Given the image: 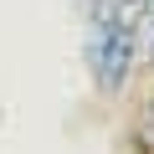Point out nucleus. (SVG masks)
<instances>
[{"label": "nucleus", "mask_w": 154, "mask_h": 154, "mask_svg": "<svg viewBox=\"0 0 154 154\" xmlns=\"http://www.w3.org/2000/svg\"><path fill=\"white\" fill-rule=\"evenodd\" d=\"M134 16L118 5V0H93V16H88V67H93V82L103 93H118L123 77L134 67Z\"/></svg>", "instance_id": "f257e3e1"}, {"label": "nucleus", "mask_w": 154, "mask_h": 154, "mask_svg": "<svg viewBox=\"0 0 154 154\" xmlns=\"http://www.w3.org/2000/svg\"><path fill=\"white\" fill-rule=\"evenodd\" d=\"M134 31H139V41H144V46L154 41V0H144V5H139V21H134Z\"/></svg>", "instance_id": "f03ea898"}, {"label": "nucleus", "mask_w": 154, "mask_h": 154, "mask_svg": "<svg viewBox=\"0 0 154 154\" xmlns=\"http://www.w3.org/2000/svg\"><path fill=\"white\" fill-rule=\"evenodd\" d=\"M118 5H123V11L134 16V21H139V5H144V0H118Z\"/></svg>", "instance_id": "7ed1b4c3"}]
</instances>
